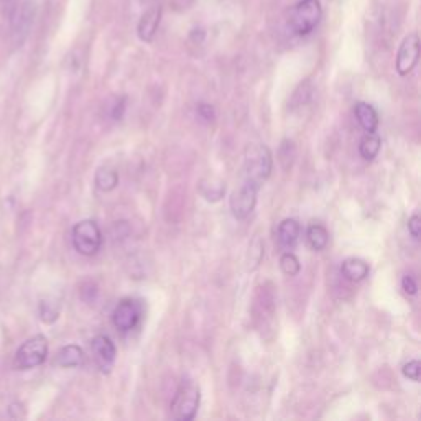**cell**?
<instances>
[{"label":"cell","instance_id":"obj_11","mask_svg":"<svg viewBox=\"0 0 421 421\" xmlns=\"http://www.w3.org/2000/svg\"><path fill=\"white\" fill-rule=\"evenodd\" d=\"M299 223L297 219H285L278 226V242L283 249H293L299 240Z\"/></svg>","mask_w":421,"mask_h":421},{"label":"cell","instance_id":"obj_25","mask_svg":"<svg viewBox=\"0 0 421 421\" xmlns=\"http://www.w3.org/2000/svg\"><path fill=\"white\" fill-rule=\"evenodd\" d=\"M402 288H403V291H405L407 295H411V297H413V295H416V291H418V286H416L415 278L411 277V275H405V277H403Z\"/></svg>","mask_w":421,"mask_h":421},{"label":"cell","instance_id":"obj_7","mask_svg":"<svg viewBox=\"0 0 421 421\" xmlns=\"http://www.w3.org/2000/svg\"><path fill=\"white\" fill-rule=\"evenodd\" d=\"M141 316V308L135 299L125 298L119 301L115 306L114 312H112V323L119 329L120 332H128L137 328Z\"/></svg>","mask_w":421,"mask_h":421},{"label":"cell","instance_id":"obj_15","mask_svg":"<svg viewBox=\"0 0 421 421\" xmlns=\"http://www.w3.org/2000/svg\"><path fill=\"white\" fill-rule=\"evenodd\" d=\"M82 361H84V352H82V349L76 344L65 345L56 356V364L60 367H65V369L81 365Z\"/></svg>","mask_w":421,"mask_h":421},{"label":"cell","instance_id":"obj_26","mask_svg":"<svg viewBox=\"0 0 421 421\" xmlns=\"http://www.w3.org/2000/svg\"><path fill=\"white\" fill-rule=\"evenodd\" d=\"M124 111H125V98H120L117 102H115L114 106V111H112V117H114L115 120L122 119L124 115Z\"/></svg>","mask_w":421,"mask_h":421},{"label":"cell","instance_id":"obj_16","mask_svg":"<svg viewBox=\"0 0 421 421\" xmlns=\"http://www.w3.org/2000/svg\"><path fill=\"white\" fill-rule=\"evenodd\" d=\"M380 147H382L380 137H378L375 132H367L361 139L359 153L364 160L372 161L374 158L378 155V152H380Z\"/></svg>","mask_w":421,"mask_h":421},{"label":"cell","instance_id":"obj_8","mask_svg":"<svg viewBox=\"0 0 421 421\" xmlns=\"http://www.w3.org/2000/svg\"><path fill=\"white\" fill-rule=\"evenodd\" d=\"M420 60V38L416 33L405 36V40L400 45L398 53H397V73L400 76H407L411 71L415 69V66L418 65Z\"/></svg>","mask_w":421,"mask_h":421},{"label":"cell","instance_id":"obj_18","mask_svg":"<svg viewBox=\"0 0 421 421\" xmlns=\"http://www.w3.org/2000/svg\"><path fill=\"white\" fill-rule=\"evenodd\" d=\"M94 181L98 190L104 191V193H109V191L115 190V186L119 185V174L112 168H99L98 173H95Z\"/></svg>","mask_w":421,"mask_h":421},{"label":"cell","instance_id":"obj_12","mask_svg":"<svg viewBox=\"0 0 421 421\" xmlns=\"http://www.w3.org/2000/svg\"><path fill=\"white\" fill-rule=\"evenodd\" d=\"M369 264L361 258H345L341 265V273L349 282H362L369 277Z\"/></svg>","mask_w":421,"mask_h":421},{"label":"cell","instance_id":"obj_17","mask_svg":"<svg viewBox=\"0 0 421 421\" xmlns=\"http://www.w3.org/2000/svg\"><path fill=\"white\" fill-rule=\"evenodd\" d=\"M306 240L312 250H323L329 242V232L321 224H311L306 231Z\"/></svg>","mask_w":421,"mask_h":421},{"label":"cell","instance_id":"obj_5","mask_svg":"<svg viewBox=\"0 0 421 421\" xmlns=\"http://www.w3.org/2000/svg\"><path fill=\"white\" fill-rule=\"evenodd\" d=\"M48 356V341L45 336H33L28 341L20 345V349L16 351L14 365L19 370H27L33 369V367H38L47 361Z\"/></svg>","mask_w":421,"mask_h":421},{"label":"cell","instance_id":"obj_2","mask_svg":"<svg viewBox=\"0 0 421 421\" xmlns=\"http://www.w3.org/2000/svg\"><path fill=\"white\" fill-rule=\"evenodd\" d=\"M201 391L191 380H183L172 400V416L180 421H191L198 413Z\"/></svg>","mask_w":421,"mask_h":421},{"label":"cell","instance_id":"obj_9","mask_svg":"<svg viewBox=\"0 0 421 421\" xmlns=\"http://www.w3.org/2000/svg\"><path fill=\"white\" fill-rule=\"evenodd\" d=\"M91 351H93L94 361L99 369L106 374L111 372V369L114 367L115 356H117V351H115V345L111 337L104 334L95 336L93 343H91Z\"/></svg>","mask_w":421,"mask_h":421},{"label":"cell","instance_id":"obj_14","mask_svg":"<svg viewBox=\"0 0 421 421\" xmlns=\"http://www.w3.org/2000/svg\"><path fill=\"white\" fill-rule=\"evenodd\" d=\"M199 193L206 201L218 203L226 194V183L218 180V178H206L199 183Z\"/></svg>","mask_w":421,"mask_h":421},{"label":"cell","instance_id":"obj_19","mask_svg":"<svg viewBox=\"0 0 421 421\" xmlns=\"http://www.w3.org/2000/svg\"><path fill=\"white\" fill-rule=\"evenodd\" d=\"M280 269H282V272L285 275H288V277H297V275L299 273V270H301V264H299L298 257L295 255V253L285 252L280 257Z\"/></svg>","mask_w":421,"mask_h":421},{"label":"cell","instance_id":"obj_1","mask_svg":"<svg viewBox=\"0 0 421 421\" xmlns=\"http://www.w3.org/2000/svg\"><path fill=\"white\" fill-rule=\"evenodd\" d=\"M245 177L249 183L260 187L269 180L273 170V155L266 145L255 144L245 150Z\"/></svg>","mask_w":421,"mask_h":421},{"label":"cell","instance_id":"obj_24","mask_svg":"<svg viewBox=\"0 0 421 421\" xmlns=\"http://www.w3.org/2000/svg\"><path fill=\"white\" fill-rule=\"evenodd\" d=\"M408 232H410V236L413 237L415 240H420L421 236V219L418 214L411 216L410 219H408Z\"/></svg>","mask_w":421,"mask_h":421},{"label":"cell","instance_id":"obj_6","mask_svg":"<svg viewBox=\"0 0 421 421\" xmlns=\"http://www.w3.org/2000/svg\"><path fill=\"white\" fill-rule=\"evenodd\" d=\"M258 190H260V187L257 185L245 181L239 190H236L234 193H232L231 199H229V207H231L232 216H234L237 220L249 218L250 212L255 209Z\"/></svg>","mask_w":421,"mask_h":421},{"label":"cell","instance_id":"obj_22","mask_svg":"<svg viewBox=\"0 0 421 421\" xmlns=\"http://www.w3.org/2000/svg\"><path fill=\"white\" fill-rule=\"evenodd\" d=\"M420 374H421V362L420 361H410L408 364L403 365V375L407 378L413 382H420Z\"/></svg>","mask_w":421,"mask_h":421},{"label":"cell","instance_id":"obj_27","mask_svg":"<svg viewBox=\"0 0 421 421\" xmlns=\"http://www.w3.org/2000/svg\"><path fill=\"white\" fill-rule=\"evenodd\" d=\"M144 2H148V0H144Z\"/></svg>","mask_w":421,"mask_h":421},{"label":"cell","instance_id":"obj_21","mask_svg":"<svg viewBox=\"0 0 421 421\" xmlns=\"http://www.w3.org/2000/svg\"><path fill=\"white\" fill-rule=\"evenodd\" d=\"M262 257H264V244L260 239L253 240L250 245V260H249V270H255L258 264H260Z\"/></svg>","mask_w":421,"mask_h":421},{"label":"cell","instance_id":"obj_13","mask_svg":"<svg viewBox=\"0 0 421 421\" xmlns=\"http://www.w3.org/2000/svg\"><path fill=\"white\" fill-rule=\"evenodd\" d=\"M354 115L365 132H375L378 127V114L370 104L357 102L354 107Z\"/></svg>","mask_w":421,"mask_h":421},{"label":"cell","instance_id":"obj_4","mask_svg":"<svg viewBox=\"0 0 421 421\" xmlns=\"http://www.w3.org/2000/svg\"><path fill=\"white\" fill-rule=\"evenodd\" d=\"M73 245L81 255H95L102 245L101 229L94 220H81L73 229Z\"/></svg>","mask_w":421,"mask_h":421},{"label":"cell","instance_id":"obj_10","mask_svg":"<svg viewBox=\"0 0 421 421\" xmlns=\"http://www.w3.org/2000/svg\"><path fill=\"white\" fill-rule=\"evenodd\" d=\"M161 20V7L160 5H152L144 12V15L140 16L139 27H137V35L141 41H152L155 38L158 27H160Z\"/></svg>","mask_w":421,"mask_h":421},{"label":"cell","instance_id":"obj_3","mask_svg":"<svg viewBox=\"0 0 421 421\" xmlns=\"http://www.w3.org/2000/svg\"><path fill=\"white\" fill-rule=\"evenodd\" d=\"M321 15L319 0H299L290 14V28L298 36H306L318 27Z\"/></svg>","mask_w":421,"mask_h":421},{"label":"cell","instance_id":"obj_20","mask_svg":"<svg viewBox=\"0 0 421 421\" xmlns=\"http://www.w3.org/2000/svg\"><path fill=\"white\" fill-rule=\"evenodd\" d=\"M40 316L43 323H47V324L55 323V321L58 319V316H60V308H58V304L53 301H41L40 303Z\"/></svg>","mask_w":421,"mask_h":421},{"label":"cell","instance_id":"obj_23","mask_svg":"<svg viewBox=\"0 0 421 421\" xmlns=\"http://www.w3.org/2000/svg\"><path fill=\"white\" fill-rule=\"evenodd\" d=\"M196 111H198L199 117H201L203 120H206V122H212V120L216 119V111L211 104H206V102L198 104V109Z\"/></svg>","mask_w":421,"mask_h":421}]
</instances>
